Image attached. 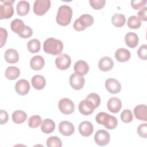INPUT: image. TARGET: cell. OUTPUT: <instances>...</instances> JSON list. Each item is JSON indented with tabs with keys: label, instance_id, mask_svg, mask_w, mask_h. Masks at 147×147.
<instances>
[{
	"label": "cell",
	"instance_id": "obj_1",
	"mask_svg": "<svg viewBox=\"0 0 147 147\" xmlns=\"http://www.w3.org/2000/svg\"><path fill=\"white\" fill-rule=\"evenodd\" d=\"M43 49L47 53L58 55L61 53L63 49V44L60 40L50 37L44 42Z\"/></svg>",
	"mask_w": 147,
	"mask_h": 147
},
{
	"label": "cell",
	"instance_id": "obj_2",
	"mask_svg": "<svg viewBox=\"0 0 147 147\" xmlns=\"http://www.w3.org/2000/svg\"><path fill=\"white\" fill-rule=\"evenodd\" d=\"M72 16V10L71 7L68 5H64L59 7L56 20L59 25L66 26L70 23Z\"/></svg>",
	"mask_w": 147,
	"mask_h": 147
},
{
	"label": "cell",
	"instance_id": "obj_3",
	"mask_svg": "<svg viewBox=\"0 0 147 147\" xmlns=\"http://www.w3.org/2000/svg\"><path fill=\"white\" fill-rule=\"evenodd\" d=\"M95 120L98 123L103 125L106 129L110 130L115 129L118 125L117 118L105 112L98 113L95 117Z\"/></svg>",
	"mask_w": 147,
	"mask_h": 147
},
{
	"label": "cell",
	"instance_id": "obj_4",
	"mask_svg": "<svg viewBox=\"0 0 147 147\" xmlns=\"http://www.w3.org/2000/svg\"><path fill=\"white\" fill-rule=\"evenodd\" d=\"M94 23V18L88 14H84L76 19L74 23V28L77 31H82L87 27L91 26Z\"/></svg>",
	"mask_w": 147,
	"mask_h": 147
},
{
	"label": "cell",
	"instance_id": "obj_5",
	"mask_svg": "<svg viewBox=\"0 0 147 147\" xmlns=\"http://www.w3.org/2000/svg\"><path fill=\"white\" fill-rule=\"evenodd\" d=\"M0 6V19H8L11 17L14 14L13 3L14 0L1 1Z\"/></svg>",
	"mask_w": 147,
	"mask_h": 147
},
{
	"label": "cell",
	"instance_id": "obj_6",
	"mask_svg": "<svg viewBox=\"0 0 147 147\" xmlns=\"http://www.w3.org/2000/svg\"><path fill=\"white\" fill-rule=\"evenodd\" d=\"M49 0H36L33 5V11L38 16H42L48 11L51 7Z\"/></svg>",
	"mask_w": 147,
	"mask_h": 147
},
{
	"label": "cell",
	"instance_id": "obj_7",
	"mask_svg": "<svg viewBox=\"0 0 147 147\" xmlns=\"http://www.w3.org/2000/svg\"><path fill=\"white\" fill-rule=\"evenodd\" d=\"M60 111L64 114H72L75 110V105L72 100L64 98L60 99L58 103Z\"/></svg>",
	"mask_w": 147,
	"mask_h": 147
},
{
	"label": "cell",
	"instance_id": "obj_8",
	"mask_svg": "<svg viewBox=\"0 0 147 147\" xmlns=\"http://www.w3.org/2000/svg\"><path fill=\"white\" fill-rule=\"evenodd\" d=\"M71 64V57L66 53L60 54L55 60V64L56 67L61 70H65L68 68Z\"/></svg>",
	"mask_w": 147,
	"mask_h": 147
},
{
	"label": "cell",
	"instance_id": "obj_9",
	"mask_svg": "<svg viewBox=\"0 0 147 147\" xmlns=\"http://www.w3.org/2000/svg\"><path fill=\"white\" fill-rule=\"evenodd\" d=\"M110 136L108 131L105 130H98L94 136V140L99 146H106L110 141Z\"/></svg>",
	"mask_w": 147,
	"mask_h": 147
},
{
	"label": "cell",
	"instance_id": "obj_10",
	"mask_svg": "<svg viewBox=\"0 0 147 147\" xmlns=\"http://www.w3.org/2000/svg\"><path fill=\"white\" fill-rule=\"evenodd\" d=\"M85 83V80L82 75H80L76 73L72 74L69 77V84L71 86L76 90L82 89Z\"/></svg>",
	"mask_w": 147,
	"mask_h": 147
},
{
	"label": "cell",
	"instance_id": "obj_11",
	"mask_svg": "<svg viewBox=\"0 0 147 147\" xmlns=\"http://www.w3.org/2000/svg\"><path fill=\"white\" fill-rule=\"evenodd\" d=\"M105 87L107 90L111 94H117L121 90L120 83L114 78H109L106 80Z\"/></svg>",
	"mask_w": 147,
	"mask_h": 147
},
{
	"label": "cell",
	"instance_id": "obj_12",
	"mask_svg": "<svg viewBox=\"0 0 147 147\" xmlns=\"http://www.w3.org/2000/svg\"><path fill=\"white\" fill-rule=\"evenodd\" d=\"M59 130L61 134L65 136H69L74 133L75 127L71 122L68 121H63L59 125Z\"/></svg>",
	"mask_w": 147,
	"mask_h": 147
},
{
	"label": "cell",
	"instance_id": "obj_13",
	"mask_svg": "<svg viewBox=\"0 0 147 147\" xmlns=\"http://www.w3.org/2000/svg\"><path fill=\"white\" fill-rule=\"evenodd\" d=\"M15 90L20 95H26L30 90V84L25 79H20L16 83Z\"/></svg>",
	"mask_w": 147,
	"mask_h": 147
},
{
	"label": "cell",
	"instance_id": "obj_14",
	"mask_svg": "<svg viewBox=\"0 0 147 147\" xmlns=\"http://www.w3.org/2000/svg\"><path fill=\"white\" fill-rule=\"evenodd\" d=\"M79 131L82 136L84 137H88L93 133L94 127L90 122L84 121L79 124Z\"/></svg>",
	"mask_w": 147,
	"mask_h": 147
},
{
	"label": "cell",
	"instance_id": "obj_15",
	"mask_svg": "<svg viewBox=\"0 0 147 147\" xmlns=\"http://www.w3.org/2000/svg\"><path fill=\"white\" fill-rule=\"evenodd\" d=\"M107 106L110 111L113 113H117L122 107V102L119 98L111 97L108 100Z\"/></svg>",
	"mask_w": 147,
	"mask_h": 147
},
{
	"label": "cell",
	"instance_id": "obj_16",
	"mask_svg": "<svg viewBox=\"0 0 147 147\" xmlns=\"http://www.w3.org/2000/svg\"><path fill=\"white\" fill-rule=\"evenodd\" d=\"M95 109L94 105L86 99L82 100L79 104V111L85 115H88L92 113Z\"/></svg>",
	"mask_w": 147,
	"mask_h": 147
},
{
	"label": "cell",
	"instance_id": "obj_17",
	"mask_svg": "<svg viewBox=\"0 0 147 147\" xmlns=\"http://www.w3.org/2000/svg\"><path fill=\"white\" fill-rule=\"evenodd\" d=\"M134 114L136 118L140 121H147V107L145 105H139L134 109Z\"/></svg>",
	"mask_w": 147,
	"mask_h": 147
},
{
	"label": "cell",
	"instance_id": "obj_18",
	"mask_svg": "<svg viewBox=\"0 0 147 147\" xmlns=\"http://www.w3.org/2000/svg\"><path fill=\"white\" fill-rule=\"evenodd\" d=\"M114 66V62L112 59L108 56L101 58L98 63V67L102 71H108L112 69Z\"/></svg>",
	"mask_w": 147,
	"mask_h": 147
},
{
	"label": "cell",
	"instance_id": "obj_19",
	"mask_svg": "<svg viewBox=\"0 0 147 147\" xmlns=\"http://www.w3.org/2000/svg\"><path fill=\"white\" fill-rule=\"evenodd\" d=\"M74 71L75 73L80 75H84L89 71L88 64L84 60H78L74 64Z\"/></svg>",
	"mask_w": 147,
	"mask_h": 147
},
{
	"label": "cell",
	"instance_id": "obj_20",
	"mask_svg": "<svg viewBox=\"0 0 147 147\" xmlns=\"http://www.w3.org/2000/svg\"><path fill=\"white\" fill-rule=\"evenodd\" d=\"M131 56L130 52L125 48H121L118 49L115 53L116 59L119 62H126L128 61Z\"/></svg>",
	"mask_w": 147,
	"mask_h": 147
},
{
	"label": "cell",
	"instance_id": "obj_21",
	"mask_svg": "<svg viewBox=\"0 0 147 147\" xmlns=\"http://www.w3.org/2000/svg\"><path fill=\"white\" fill-rule=\"evenodd\" d=\"M5 60L9 63H16L19 60V55L18 52L14 49L10 48L6 51L4 55Z\"/></svg>",
	"mask_w": 147,
	"mask_h": 147
},
{
	"label": "cell",
	"instance_id": "obj_22",
	"mask_svg": "<svg viewBox=\"0 0 147 147\" xmlns=\"http://www.w3.org/2000/svg\"><path fill=\"white\" fill-rule=\"evenodd\" d=\"M45 61L44 58L41 56L37 55L33 56L30 61V67L36 71L40 70L44 66Z\"/></svg>",
	"mask_w": 147,
	"mask_h": 147
},
{
	"label": "cell",
	"instance_id": "obj_23",
	"mask_svg": "<svg viewBox=\"0 0 147 147\" xmlns=\"http://www.w3.org/2000/svg\"><path fill=\"white\" fill-rule=\"evenodd\" d=\"M138 40L137 34L134 32H129L125 35V43L130 48H133L136 47L138 44Z\"/></svg>",
	"mask_w": 147,
	"mask_h": 147
},
{
	"label": "cell",
	"instance_id": "obj_24",
	"mask_svg": "<svg viewBox=\"0 0 147 147\" xmlns=\"http://www.w3.org/2000/svg\"><path fill=\"white\" fill-rule=\"evenodd\" d=\"M31 83L35 89L40 90L43 89L45 86L46 80L44 76L40 75H36L32 78Z\"/></svg>",
	"mask_w": 147,
	"mask_h": 147
},
{
	"label": "cell",
	"instance_id": "obj_25",
	"mask_svg": "<svg viewBox=\"0 0 147 147\" xmlns=\"http://www.w3.org/2000/svg\"><path fill=\"white\" fill-rule=\"evenodd\" d=\"M55 129V123L51 119L47 118L44 119L41 124V129L42 131L46 134H49L54 131Z\"/></svg>",
	"mask_w": 147,
	"mask_h": 147
},
{
	"label": "cell",
	"instance_id": "obj_26",
	"mask_svg": "<svg viewBox=\"0 0 147 147\" xmlns=\"http://www.w3.org/2000/svg\"><path fill=\"white\" fill-rule=\"evenodd\" d=\"M17 14L21 16L26 15L30 9L29 3L26 1H20L17 5Z\"/></svg>",
	"mask_w": 147,
	"mask_h": 147
},
{
	"label": "cell",
	"instance_id": "obj_27",
	"mask_svg": "<svg viewBox=\"0 0 147 147\" xmlns=\"http://www.w3.org/2000/svg\"><path fill=\"white\" fill-rule=\"evenodd\" d=\"M20 74V69L18 67L14 66L8 67L5 71V75L6 78L9 80L16 79Z\"/></svg>",
	"mask_w": 147,
	"mask_h": 147
},
{
	"label": "cell",
	"instance_id": "obj_28",
	"mask_svg": "<svg viewBox=\"0 0 147 147\" xmlns=\"http://www.w3.org/2000/svg\"><path fill=\"white\" fill-rule=\"evenodd\" d=\"M26 118L27 115L26 113L22 110H16L12 114V120L17 124L23 123L26 121Z\"/></svg>",
	"mask_w": 147,
	"mask_h": 147
},
{
	"label": "cell",
	"instance_id": "obj_29",
	"mask_svg": "<svg viewBox=\"0 0 147 147\" xmlns=\"http://www.w3.org/2000/svg\"><path fill=\"white\" fill-rule=\"evenodd\" d=\"M111 22L116 27H121L126 23L125 16L122 14L115 13L112 16Z\"/></svg>",
	"mask_w": 147,
	"mask_h": 147
},
{
	"label": "cell",
	"instance_id": "obj_30",
	"mask_svg": "<svg viewBox=\"0 0 147 147\" xmlns=\"http://www.w3.org/2000/svg\"><path fill=\"white\" fill-rule=\"evenodd\" d=\"M40 42L38 39L33 38L29 40L27 44L28 51L31 53H36L40 50Z\"/></svg>",
	"mask_w": 147,
	"mask_h": 147
},
{
	"label": "cell",
	"instance_id": "obj_31",
	"mask_svg": "<svg viewBox=\"0 0 147 147\" xmlns=\"http://www.w3.org/2000/svg\"><path fill=\"white\" fill-rule=\"evenodd\" d=\"M25 25L24 24V22L21 20L15 19L11 21L10 24V27H11V29L14 33L18 34L22 31Z\"/></svg>",
	"mask_w": 147,
	"mask_h": 147
},
{
	"label": "cell",
	"instance_id": "obj_32",
	"mask_svg": "<svg viewBox=\"0 0 147 147\" xmlns=\"http://www.w3.org/2000/svg\"><path fill=\"white\" fill-rule=\"evenodd\" d=\"M141 25V20L136 16H130L127 21V26L131 29H138Z\"/></svg>",
	"mask_w": 147,
	"mask_h": 147
},
{
	"label": "cell",
	"instance_id": "obj_33",
	"mask_svg": "<svg viewBox=\"0 0 147 147\" xmlns=\"http://www.w3.org/2000/svg\"><path fill=\"white\" fill-rule=\"evenodd\" d=\"M41 123V118L38 115H32L28 119V126L31 128L37 127L39 126Z\"/></svg>",
	"mask_w": 147,
	"mask_h": 147
},
{
	"label": "cell",
	"instance_id": "obj_34",
	"mask_svg": "<svg viewBox=\"0 0 147 147\" xmlns=\"http://www.w3.org/2000/svg\"><path fill=\"white\" fill-rule=\"evenodd\" d=\"M47 145L48 147H61L62 142L57 136H52L47 140Z\"/></svg>",
	"mask_w": 147,
	"mask_h": 147
},
{
	"label": "cell",
	"instance_id": "obj_35",
	"mask_svg": "<svg viewBox=\"0 0 147 147\" xmlns=\"http://www.w3.org/2000/svg\"><path fill=\"white\" fill-rule=\"evenodd\" d=\"M86 100L91 102L96 108L99 107L100 103V98L98 94L96 93H91L87 95L86 98Z\"/></svg>",
	"mask_w": 147,
	"mask_h": 147
},
{
	"label": "cell",
	"instance_id": "obj_36",
	"mask_svg": "<svg viewBox=\"0 0 147 147\" xmlns=\"http://www.w3.org/2000/svg\"><path fill=\"white\" fill-rule=\"evenodd\" d=\"M121 119L124 123H129L131 122L133 119L131 111L129 109L124 110L121 114Z\"/></svg>",
	"mask_w": 147,
	"mask_h": 147
},
{
	"label": "cell",
	"instance_id": "obj_37",
	"mask_svg": "<svg viewBox=\"0 0 147 147\" xmlns=\"http://www.w3.org/2000/svg\"><path fill=\"white\" fill-rule=\"evenodd\" d=\"M90 4L92 7L96 10H99L103 8L106 3L105 0H90L89 1Z\"/></svg>",
	"mask_w": 147,
	"mask_h": 147
},
{
	"label": "cell",
	"instance_id": "obj_38",
	"mask_svg": "<svg viewBox=\"0 0 147 147\" xmlns=\"http://www.w3.org/2000/svg\"><path fill=\"white\" fill-rule=\"evenodd\" d=\"M33 34L32 29L28 26L25 25L22 31L18 34V36L24 38H27L30 37Z\"/></svg>",
	"mask_w": 147,
	"mask_h": 147
},
{
	"label": "cell",
	"instance_id": "obj_39",
	"mask_svg": "<svg viewBox=\"0 0 147 147\" xmlns=\"http://www.w3.org/2000/svg\"><path fill=\"white\" fill-rule=\"evenodd\" d=\"M137 55L138 57L142 60H146L147 59V45L146 44L142 45L137 51Z\"/></svg>",
	"mask_w": 147,
	"mask_h": 147
},
{
	"label": "cell",
	"instance_id": "obj_40",
	"mask_svg": "<svg viewBox=\"0 0 147 147\" xmlns=\"http://www.w3.org/2000/svg\"><path fill=\"white\" fill-rule=\"evenodd\" d=\"M138 134L144 138H147V124L146 123L141 124L137 128Z\"/></svg>",
	"mask_w": 147,
	"mask_h": 147
},
{
	"label": "cell",
	"instance_id": "obj_41",
	"mask_svg": "<svg viewBox=\"0 0 147 147\" xmlns=\"http://www.w3.org/2000/svg\"><path fill=\"white\" fill-rule=\"evenodd\" d=\"M146 3V0H132L131 1V5L135 10H138L145 7Z\"/></svg>",
	"mask_w": 147,
	"mask_h": 147
},
{
	"label": "cell",
	"instance_id": "obj_42",
	"mask_svg": "<svg viewBox=\"0 0 147 147\" xmlns=\"http://www.w3.org/2000/svg\"><path fill=\"white\" fill-rule=\"evenodd\" d=\"M0 35H1V40H0V47L2 48L6 43V40L7 38V30L3 28H0Z\"/></svg>",
	"mask_w": 147,
	"mask_h": 147
},
{
	"label": "cell",
	"instance_id": "obj_43",
	"mask_svg": "<svg viewBox=\"0 0 147 147\" xmlns=\"http://www.w3.org/2000/svg\"><path fill=\"white\" fill-rule=\"evenodd\" d=\"M138 17L142 21H146L147 20V7L145 6L140 9L138 13Z\"/></svg>",
	"mask_w": 147,
	"mask_h": 147
},
{
	"label": "cell",
	"instance_id": "obj_44",
	"mask_svg": "<svg viewBox=\"0 0 147 147\" xmlns=\"http://www.w3.org/2000/svg\"><path fill=\"white\" fill-rule=\"evenodd\" d=\"M9 119V116L7 113L3 110H1L0 111V119H1V124L3 125L4 123H6Z\"/></svg>",
	"mask_w": 147,
	"mask_h": 147
}]
</instances>
